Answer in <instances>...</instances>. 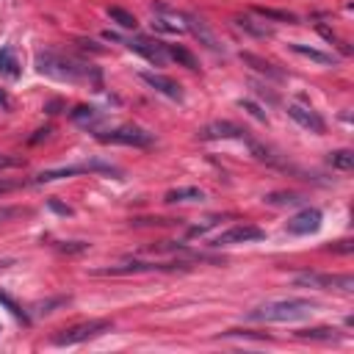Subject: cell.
I'll return each mask as SVG.
<instances>
[{"instance_id":"cell-23","label":"cell","mask_w":354,"mask_h":354,"mask_svg":"<svg viewBox=\"0 0 354 354\" xmlns=\"http://www.w3.org/2000/svg\"><path fill=\"white\" fill-rule=\"evenodd\" d=\"M337 329H329V326H315V329H301L296 332V337H304V340H335Z\"/></svg>"},{"instance_id":"cell-3","label":"cell","mask_w":354,"mask_h":354,"mask_svg":"<svg viewBox=\"0 0 354 354\" xmlns=\"http://www.w3.org/2000/svg\"><path fill=\"white\" fill-rule=\"evenodd\" d=\"M113 324L108 318H91V321H83V324H75V326H66L61 329L58 335L50 337L53 346H77V343H86V340H94L105 332H111Z\"/></svg>"},{"instance_id":"cell-18","label":"cell","mask_w":354,"mask_h":354,"mask_svg":"<svg viewBox=\"0 0 354 354\" xmlns=\"http://www.w3.org/2000/svg\"><path fill=\"white\" fill-rule=\"evenodd\" d=\"M202 199H205V194L199 188H174L163 196V202H169V205H174V202H202Z\"/></svg>"},{"instance_id":"cell-31","label":"cell","mask_w":354,"mask_h":354,"mask_svg":"<svg viewBox=\"0 0 354 354\" xmlns=\"http://www.w3.org/2000/svg\"><path fill=\"white\" fill-rule=\"evenodd\" d=\"M335 249H337V252H351V241H340Z\"/></svg>"},{"instance_id":"cell-5","label":"cell","mask_w":354,"mask_h":354,"mask_svg":"<svg viewBox=\"0 0 354 354\" xmlns=\"http://www.w3.org/2000/svg\"><path fill=\"white\" fill-rule=\"evenodd\" d=\"M86 171H105V174H119L116 166L111 163H100V160H88V163H77V166H66V169H50V171H41L36 177V183H53V180H61V177H72V174H86Z\"/></svg>"},{"instance_id":"cell-9","label":"cell","mask_w":354,"mask_h":354,"mask_svg":"<svg viewBox=\"0 0 354 354\" xmlns=\"http://www.w3.org/2000/svg\"><path fill=\"white\" fill-rule=\"evenodd\" d=\"M296 285H310V288H337V290H351L354 279L348 274H299Z\"/></svg>"},{"instance_id":"cell-21","label":"cell","mask_w":354,"mask_h":354,"mask_svg":"<svg viewBox=\"0 0 354 354\" xmlns=\"http://www.w3.org/2000/svg\"><path fill=\"white\" fill-rule=\"evenodd\" d=\"M329 166L332 169H340V171H348L351 166H354V152L351 149H335V152H329Z\"/></svg>"},{"instance_id":"cell-11","label":"cell","mask_w":354,"mask_h":354,"mask_svg":"<svg viewBox=\"0 0 354 354\" xmlns=\"http://www.w3.org/2000/svg\"><path fill=\"white\" fill-rule=\"evenodd\" d=\"M185 19V30H191L207 50H213V53H221V44H218V39H216V33L210 30V25L202 19V17H196V14H185L183 17Z\"/></svg>"},{"instance_id":"cell-29","label":"cell","mask_w":354,"mask_h":354,"mask_svg":"<svg viewBox=\"0 0 354 354\" xmlns=\"http://www.w3.org/2000/svg\"><path fill=\"white\" fill-rule=\"evenodd\" d=\"M28 213H30L28 207H0V221L17 218V216H28Z\"/></svg>"},{"instance_id":"cell-26","label":"cell","mask_w":354,"mask_h":354,"mask_svg":"<svg viewBox=\"0 0 354 354\" xmlns=\"http://www.w3.org/2000/svg\"><path fill=\"white\" fill-rule=\"evenodd\" d=\"M0 301H3V304L8 307V313H11L14 318H19L22 324H28V321H30V318H28V313H25V310H22V307H19V304H17V301H14L8 293H3V290H0Z\"/></svg>"},{"instance_id":"cell-14","label":"cell","mask_w":354,"mask_h":354,"mask_svg":"<svg viewBox=\"0 0 354 354\" xmlns=\"http://www.w3.org/2000/svg\"><path fill=\"white\" fill-rule=\"evenodd\" d=\"M202 138H243V130L232 122H216L202 130Z\"/></svg>"},{"instance_id":"cell-8","label":"cell","mask_w":354,"mask_h":354,"mask_svg":"<svg viewBox=\"0 0 354 354\" xmlns=\"http://www.w3.org/2000/svg\"><path fill=\"white\" fill-rule=\"evenodd\" d=\"M133 53H138V55H144L147 61H152L155 66H163L166 61H169V55H166V47L160 44V41H152V39H147V36H130V39H122Z\"/></svg>"},{"instance_id":"cell-30","label":"cell","mask_w":354,"mask_h":354,"mask_svg":"<svg viewBox=\"0 0 354 354\" xmlns=\"http://www.w3.org/2000/svg\"><path fill=\"white\" fill-rule=\"evenodd\" d=\"M241 105H243V108H249V111H252V113H254L257 119H266V113H263V111H260L257 105H252V102H241Z\"/></svg>"},{"instance_id":"cell-16","label":"cell","mask_w":354,"mask_h":354,"mask_svg":"<svg viewBox=\"0 0 354 354\" xmlns=\"http://www.w3.org/2000/svg\"><path fill=\"white\" fill-rule=\"evenodd\" d=\"M290 50H293V53H299V55H304V58H310V61H315V64H324V66L335 64V58H332L329 53H321V50L307 47V44H299V41H293V44H290Z\"/></svg>"},{"instance_id":"cell-12","label":"cell","mask_w":354,"mask_h":354,"mask_svg":"<svg viewBox=\"0 0 354 354\" xmlns=\"http://www.w3.org/2000/svg\"><path fill=\"white\" fill-rule=\"evenodd\" d=\"M288 116H290L296 124H301L304 130H310V133H324V130H326L324 119H321V116H318L313 108H307V105L290 102V105H288Z\"/></svg>"},{"instance_id":"cell-2","label":"cell","mask_w":354,"mask_h":354,"mask_svg":"<svg viewBox=\"0 0 354 354\" xmlns=\"http://www.w3.org/2000/svg\"><path fill=\"white\" fill-rule=\"evenodd\" d=\"M315 310V301L310 299H277L254 307L249 313V321H268V324H285V321H301Z\"/></svg>"},{"instance_id":"cell-20","label":"cell","mask_w":354,"mask_h":354,"mask_svg":"<svg viewBox=\"0 0 354 354\" xmlns=\"http://www.w3.org/2000/svg\"><path fill=\"white\" fill-rule=\"evenodd\" d=\"M241 58H243L246 64H252L257 72H263V75H268V77H274V80L282 77V72L274 69V64H268V61H263V58H257V55H252V53H241Z\"/></svg>"},{"instance_id":"cell-1","label":"cell","mask_w":354,"mask_h":354,"mask_svg":"<svg viewBox=\"0 0 354 354\" xmlns=\"http://www.w3.org/2000/svg\"><path fill=\"white\" fill-rule=\"evenodd\" d=\"M36 69L41 75L64 80V83H94V86H100V72L91 64L75 61V58L61 55V53H39L36 55Z\"/></svg>"},{"instance_id":"cell-19","label":"cell","mask_w":354,"mask_h":354,"mask_svg":"<svg viewBox=\"0 0 354 354\" xmlns=\"http://www.w3.org/2000/svg\"><path fill=\"white\" fill-rule=\"evenodd\" d=\"M183 17H166V14H158L155 19H152V28H158V30H166V33H180V30H185V22H180Z\"/></svg>"},{"instance_id":"cell-17","label":"cell","mask_w":354,"mask_h":354,"mask_svg":"<svg viewBox=\"0 0 354 354\" xmlns=\"http://www.w3.org/2000/svg\"><path fill=\"white\" fill-rule=\"evenodd\" d=\"M163 47H166V55H169L171 61L183 64V66H188V69H199V64H196L194 53H188L185 47H180V44H163Z\"/></svg>"},{"instance_id":"cell-22","label":"cell","mask_w":354,"mask_h":354,"mask_svg":"<svg viewBox=\"0 0 354 354\" xmlns=\"http://www.w3.org/2000/svg\"><path fill=\"white\" fill-rule=\"evenodd\" d=\"M108 17L119 25V28H127V30H133L138 22H136V17L130 14V11H124V8H119V6H113V8H108Z\"/></svg>"},{"instance_id":"cell-15","label":"cell","mask_w":354,"mask_h":354,"mask_svg":"<svg viewBox=\"0 0 354 354\" xmlns=\"http://www.w3.org/2000/svg\"><path fill=\"white\" fill-rule=\"evenodd\" d=\"M235 25L241 28V30H246V33H252V36H257V39H268V36H274V30L266 25V22H260V19H254V17H235Z\"/></svg>"},{"instance_id":"cell-28","label":"cell","mask_w":354,"mask_h":354,"mask_svg":"<svg viewBox=\"0 0 354 354\" xmlns=\"http://www.w3.org/2000/svg\"><path fill=\"white\" fill-rule=\"evenodd\" d=\"M266 202H268V205H299L301 196H299V194H268Z\"/></svg>"},{"instance_id":"cell-34","label":"cell","mask_w":354,"mask_h":354,"mask_svg":"<svg viewBox=\"0 0 354 354\" xmlns=\"http://www.w3.org/2000/svg\"><path fill=\"white\" fill-rule=\"evenodd\" d=\"M6 266H11V260H0V268H6Z\"/></svg>"},{"instance_id":"cell-25","label":"cell","mask_w":354,"mask_h":354,"mask_svg":"<svg viewBox=\"0 0 354 354\" xmlns=\"http://www.w3.org/2000/svg\"><path fill=\"white\" fill-rule=\"evenodd\" d=\"M97 119H100L97 108H86V105H80V108L72 111V122H77V124H94Z\"/></svg>"},{"instance_id":"cell-27","label":"cell","mask_w":354,"mask_h":354,"mask_svg":"<svg viewBox=\"0 0 354 354\" xmlns=\"http://www.w3.org/2000/svg\"><path fill=\"white\" fill-rule=\"evenodd\" d=\"M263 19H277V22H293L296 17L293 14H288V11H274V8H254Z\"/></svg>"},{"instance_id":"cell-7","label":"cell","mask_w":354,"mask_h":354,"mask_svg":"<svg viewBox=\"0 0 354 354\" xmlns=\"http://www.w3.org/2000/svg\"><path fill=\"white\" fill-rule=\"evenodd\" d=\"M266 232L254 224H232L230 230L218 232L213 238V246H235V243H252V241H260Z\"/></svg>"},{"instance_id":"cell-32","label":"cell","mask_w":354,"mask_h":354,"mask_svg":"<svg viewBox=\"0 0 354 354\" xmlns=\"http://www.w3.org/2000/svg\"><path fill=\"white\" fill-rule=\"evenodd\" d=\"M8 105H11V100H8V94L0 88V108H8Z\"/></svg>"},{"instance_id":"cell-6","label":"cell","mask_w":354,"mask_h":354,"mask_svg":"<svg viewBox=\"0 0 354 354\" xmlns=\"http://www.w3.org/2000/svg\"><path fill=\"white\" fill-rule=\"evenodd\" d=\"M174 263H144V260H130L108 268H94V277H124V274H144V271H171Z\"/></svg>"},{"instance_id":"cell-13","label":"cell","mask_w":354,"mask_h":354,"mask_svg":"<svg viewBox=\"0 0 354 354\" xmlns=\"http://www.w3.org/2000/svg\"><path fill=\"white\" fill-rule=\"evenodd\" d=\"M141 80L144 83H149L155 91H160V94H166L169 100H183V88H180V83H174L171 77H166V75H158V72H141Z\"/></svg>"},{"instance_id":"cell-24","label":"cell","mask_w":354,"mask_h":354,"mask_svg":"<svg viewBox=\"0 0 354 354\" xmlns=\"http://www.w3.org/2000/svg\"><path fill=\"white\" fill-rule=\"evenodd\" d=\"M0 75H8V77L19 75V64L8 50H0Z\"/></svg>"},{"instance_id":"cell-10","label":"cell","mask_w":354,"mask_h":354,"mask_svg":"<svg viewBox=\"0 0 354 354\" xmlns=\"http://www.w3.org/2000/svg\"><path fill=\"white\" fill-rule=\"evenodd\" d=\"M321 230V210L315 207H304L299 210L296 216L288 218V232L290 235H310V232H318Z\"/></svg>"},{"instance_id":"cell-33","label":"cell","mask_w":354,"mask_h":354,"mask_svg":"<svg viewBox=\"0 0 354 354\" xmlns=\"http://www.w3.org/2000/svg\"><path fill=\"white\" fill-rule=\"evenodd\" d=\"M11 188H17V183H0V194H6V191H11Z\"/></svg>"},{"instance_id":"cell-4","label":"cell","mask_w":354,"mask_h":354,"mask_svg":"<svg viewBox=\"0 0 354 354\" xmlns=\"http://www.w3.org/2000/svg\"><path fill=\"white\" fill-rule=\"evenodd\" d=\"M97 141H102V144H122V147H149L155 141V136L147 133L144 127L124 124V127H113V130L97 133Z\"/></svg>"}]
</instances>
